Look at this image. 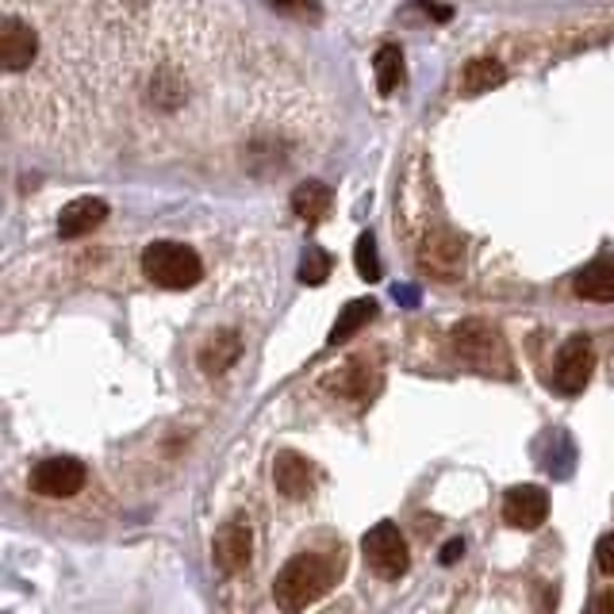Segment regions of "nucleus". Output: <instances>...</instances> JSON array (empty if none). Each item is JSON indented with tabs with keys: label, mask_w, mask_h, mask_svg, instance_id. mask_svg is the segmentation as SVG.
Returning <instances> with one entry per match:
<instances>
[{
	"label": "nucleus",
	"mask_w": 614,
	"mask_h": 614,
	"mask_svg": "<svg viewBox=\"0 0 614 614\" xmlns=\"http://www.w3.org/2000/svg\"><path fill=\"white\" fill-rule=\"evenodd\" d=\"M335 580H338V572L327 557L300 553L277 572V580H273V600H277V607L285 614H300L304 607H311L315 600H322V595L335 587Z\"/></svg>",
	"instance_id": "obj_1"
},
{
	"label": "nucleus",
	"mask_w": 614,
	"mask_h": 614,
	"mask_svg": "<svg viewBox=\"0 0 614 614\" xmlns=\"http://www.w3.org/2000/svg\"><path fill=\"white\" fill-rule=\"evenodd\" d=\"M449 342H454V353L465 361V366L480 369V373L511 377V353H507L504 335H499L491 322H484V319L457 322Z\"/></svg>",
	"instance_id": "obj_2"
},
{
	"label": "nucleus",
	"mask_w": 614,
	"mask_h": 614,
	"mask_svg": "<svg viewBox=\"0 0 614 614\" xmlns=\"http://www.w3.org/2000/svg\"><path fill=\"white\" fill-rule=\"evenodd\" d=\"M142 273L161 288H192L200 277H204V265H200V254L184 242H154V246L142 250Z\"/></svg>",
	"instance_id": "obj_3"
},
{
	"label": "nucleus",
	"mask_w": 614,
	"mask_h": 614,
	"mask_svg": "<svg viewBox=\"0 0 614 614\" xmlns=\"http://www.w3.org/2000/svg\"><path fill=\"white\" fill-rule=\"evenodd\" d=\"M361 553H366L369 569L377 572L381 580H395L407 572L411 553H407V541H403L400 527L395 522H377L366 538H361Z\"/></svg>",
	"instance_id": "obj_4"
},
{
	"label": "nucleus",
	"mask_w": 614,
	"mask_h": 614,
	"mask_svg": "<svg viewBox=\"0 0 614 614\" xmlns=\"http://www.w3.org/2000/svg\"><path fill=\"white\" fill-rule=\"evenodd\" d=\"M592 373H595V350H592V342H587L584 335L569 338V342L557 350V361H553V384H557V392L580 395L587 388V381H592Z\"/></svg>",
	"instance_id": "obj_5"
},
{
	"label": "nucleus",
	"mask_w": 614,
	"mask_h": 614,
	"mask_svg": "<svg viewBox=\"0 0 614 614\" xmlns=\"http://www.w3.org/2000/svg\"><path fill=\"white\" fill-rule=\"evenodd\" d=\"M85 465L77 457H46L31 468V488L46 499H66L85 488Z\"/></svg>",
	"instance_id": "obj_6"
},
{
	"label": "nucleus",
	"mask_w": 614,
	"mask_h": 614,
	"mask_svg": "<svg viewBox=\"0 0 614 614\" xmlns=\"http://www.w3.org/2000/svg\"><path fill=\"white\" fill-rule=\"evenodd\" d=\"M419 262L431 277L438 280H454L465 269V242L457 239L454 231H434L426 234L423 250H419Z\"/></svg>",
	"instance_id": "obj_7"
},
{
	"label": "nucleus",
	"mask_w": 614,
	"mask_h": 614,
	"mask_svg": "<svg viewBox=\"0 0 614 614\" xmlns=\"http://www.w3.org/2000/svg\"><path fill=\"white\" fill-rule=\"evenodd\" d=\"M39 54V39L31 31V23L15 20V15H4L0 20V66L8 74H23V70L35 62Z\"/></svg>",
	"instance_id": "obj_8"
},
{
	"label": "nucleus",
	"mask_w": 614,
	"mask_h": 614,
	"mask_svg": "<svg viewBox=\"0 0 614 614\" xmlns=\"http://www.w3.org/2000/svg\"><path fill=\"white\" fill-rule=\"evenodd\" d=\"M504 519L515 530H538L549 519V496L538 484H519L504 496Z\"/></svg>",
	"instance_id": "obj_9"
},
{
	"label": "nucleus",
	"mask_w": 614,
	"mask_h": 614,
	"mask_svg": "<svg viewBox=\"0 0 614 614\" xmlns=\"http://www.w3.org/2000/svg\"><path fill=\"white\" fill-rule=\"evenodd\" d=\"M273 484H277L280 496L304 499L307 491H311V484H315L311 460H307L304 454H296V449H280L277 460H273Z\"/></svg>",
	"instance_id": "obj_10"
},
{
	"label": "nucleus",
	"mask_w": 614,
	"mask_h": 614,
	"mask_svg": "<svg viewBox=\"0 0 614 614\" xmlns=\"http://www.w3.org/2000/svg\"><path fill=\"white\" fill-rule=\"evenodd\" d=\"M212 557L223 572H242L250 564V557H254V538H250V530L242 527V522H227V527L215 534Z\"/></svg>",
	"instance_id": "obj_11"
},
{
	"label": "nucleus",
	"mask_w": 614,
	"mask_h": 614,
	"mask_svg": "<svg viewBox=\"0 0 614 614\" xmlns=\"http://www.w3.org/2000/svg\"><path fill=\"white\" fill-rule=\"evenodd\" d=\"M104 220H108V204H104V200H96V197L70 200L59 215V234L62 239H81V234L100 227Z\"/></svg>",
	"instance_id": "obj_12"
},
{
	"label": "nucleus",
	"mask_w": 614,
	"mask_h": 614,
	"mask_svg": "<svg viewBox=\"0 0 614 614\" xmlns=\"http://www.w3.org/2000/svg\"><path fill=\"white\" fill-rule=\"evenodd\" d=\"M576 296L592 304H614V254L595 257L576 277Z\"/></svg>",
	"instance_id": "obj_13"
},
{
	"label": "nucleus",
	"mask_w": 614,
	"mask_h": 614,
	"mask_svg": "<svg viewBox=\"0 0 614 614\" xmlns=\"http://www.w3.org/2000/svg\"><path fill=\"white\" fill-rule=\"evenodd\" d=\"M239 358H242V338H239V330H215V335L208 338L204 346H200V369H204L208 377L227 373V369H231Z\"/></svg>",
	"instance_id": "obj_14"
},
{
	"label": "nucleus",
	"mask_w": 614,
	"mask_h": 614,
	"mask_svg": "<svg viewBox=\"0 0 614 614\" xmlns=\"http://www.w3.org/2000/svg\"><path fill=\"white\" fill-rule=\"evenodd\" d=\"M322 384H327L335 395H346V400H366V395H373V388H377V373L369 369L366 358H358V361H350V366L338 369V373H330Z\"/></svg>",
	"instance_id": "obj_15"
},
{
	"label": "nucleus",
	"mask_w": 614,
	"mask_h": 614,
	"mask_svg": "<svg viewBox=\"0 0 614 614\" xmlns=\"http://www.w3.org/2000/svg\"><path fill=\"white\" fill-rule=\"evenodd\" d=\"M330 204H335V197H330V189L322 181H304L293 192V212L307 223H319L330 212Z\"/></svg>",
	"instance_id": "obj_16"
},
{
	"label": "nucleus",
	"mask_w": 614,
	"mask_h": 614,
	"mask_svg": "<svg viewBox=\"0 0 614 614\" xmlns=\"http://www.w3.org/2000/svg\"><path fill=\"white\" fill-rule=\"evenodd\" d=\"M507 81V70L499 66L496 59H476L465 66V77H460V88H465L468 96H480V93H491V88H499Z\"/></svg>",
	"instance_id": "obj_17"
},
{
	"label": "nucleus",
	"mask_w": 614,
	"mask_h": 614,
	"mask_svg": "<svg viewBox=\"0 0 614 614\" xmlns=\"http://www.w3.org/2000/svg\"><path fill=\"white\" fill-rule=\"evenodd\" d=\"M373 315H377V300H350L342 311H338V322H335V330H330V346L350 342L361 327H369Z\"/></svg>",
	"instance_id": "obj_18"
},
{
	"label": "nucleus",
	"mask_w": 614,
	"mask_h": 614,
	"mask_svg": "<svg viewBox=\"0 0 614 614\" xmlns=\"http://www.w3.org/2000/svg\"><path fill=\"white\" fill-rule=\"evenodd\" d=\"M373 70H377V93L392 96L395 85H400V77H403V54H400V46H392V43L381 46V51H377Z\"/></svg>",
	"instance_id": "obj_19"
},
{
	"label": "nucleus",
	"mask_w": 614,
	"mask_h": 614,
	"mask_svg": "<svg viewBox=\"0 0 614 614\" xmlns=\"http://www.w3.org/2000/svg\"><path fill=\"white\" fill-rule=\"evenodd\" d=\"M353 262H358V273L366 280H381V257H377V239L373 234H361L358 246H353Z\"/></svg>",
	"instance_id": "obj_20"
},
{
	"label": "nucleus",
	"mask_w": 614,
	"mask_h": 614,
	"mask_svg": "<svg viewBox=\"0 0 614 614\" xmlns=\"http://www.w3.org/2000/svg\"><path fill=\"white\" fill-rule=\"evenodd\" d=\"M327 277H330V254L327 250H319V246H311L300 257V280L304 285H322Z\"/></svg>",
	"instance_id": "obj_21"
},
{
	"label": "nucleus",
	"mask_w": 614,
	"mask_h": 614,
	"mask_svg": "<svg viewBox=\"0 0 614 614\" xmlns=\"http://www.w3.org/2000/svg\"><path fill=\"white\" fill-rule=\"evenodd\" d=\"M273 8H277L280 15H293V20H319L322 15V8H319V0H269Z\"/></svg>",
	"instance_id": "obj_22"
},
{
	"label": "nucleus",
	"mask_w": 614,
	"mask_h": 614,
	"mask_svg": "<svg viewBox=\"0 0 614 614\" xmlns=\"http://www.w3.org/2000/svg\"><path fill=\"white\" fill-rule=\"evenodd\" d=\"M595 561H600L603 572H611V576H614V530L600 538V546H595Z\"/></svg>",
	"instance_id": "obj_23"
},
{
	"label": "nucleus",
	"mask_w": 614,
	"mask_h": 614,
	"mask_svg": "<svg viewBox=\"0 0 614 614\" xmlns=\"http://www.w3.org/2000/svg\"><path fill=\"white\" fill-rule=\"evenodd\" d=\"M587 614H614V592H603L592 600V607H587Z\"/></svg>",
	"instance_id": "obj_24"
},
{
	"label": "nucleus",
	"mask_w": 614,
	"mask_h": 614,
	"mask_svg": "<svg viewBox=\"0 0 614 614\" xmlns=\"http://www.w3.org/2000/svg\"><path fill=\"white\" fill-rule=\"evenodd\" d=\"M460 553H465V541H460V538H454V541H449V546H446V549H442V553H438V561H442V564H454Z\"/></svg>",
	"instance_id": "obj_25"
}]
</instances>
